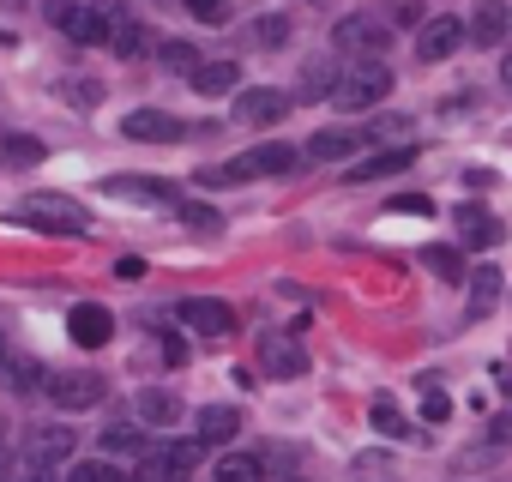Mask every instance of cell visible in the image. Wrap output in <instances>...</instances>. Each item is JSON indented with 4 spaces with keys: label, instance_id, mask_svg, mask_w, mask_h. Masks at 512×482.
<instances>
[{
    "label": "cell",
    "instance_id": "cell-1",
    "mask_svg": "<svg viewBox=\"0 0 512 482\" xmlns=\"http://www.w3.org/2000/svg\"><path fill=\"white\" fill-rule=\"evenodd\" d=\"M19 223L49 229V235H85V229H91L85 205L67 199V193H25V199H19Z\"/></svg>",
    "mask_w": 512,
    "mask_h": 482
},
{
    "label": "cell",
    "instance_id": "cell-2",
    "mask_svg": "<svg viewBox=\"0 0 512 482\" xmlns=\"http://www.w3.org/2000/svg\"><path fill=\"white\" fill-rule=\"evenodd\" d=\"M386 91H392V73H386V67L374 61V55H368V61H356V67H350V73L338 79V97H332V103L356 115V109H374V103H380Z\"/></svg>",
    "mask_w": 512,
    "mask_h": 482
},
{
    "label": "cell",
    "instance_id": "cell-3",
    "mask_svg": "<svg viewBox=\"0 0 512 482\" xmlns=\"http://www.w3.org/2000/svg\"><path fill=\"white\" fill-rule=\"evenodd\" d=\"M49 25H55V31H67L73 43H109L115 13H91L85 0H49Z\"/></svg>",
    "mask_w": 512,
    "mask_h": 482
},
{
    "label": "cell",
    "instance_id": "cell-4",
    "mask_svg": "<svg viewBox=\"0 0 512 482\" xmlns=\"http://www.w3.org/2000/svg\"><path fill=\"white\" fill-rule=\"evenodd\" d=\"M199 452H205V440H169L163 452H151L139 464V482H193Z\"/></svg>",
    "mask_w": 512,
    "mask_h": 482
},
{
    "label": "cell",
    "instance_id": "cell-5",
    "mask_svg": "<svg viewBox=\"0 0 512 482\" xmlns=\"http://www.w3.org/2000/svg\"><path fill=\"white\" fill-rule=\"evenodd\" d=\"M260 368H266L272 380H296V374H308V350H302V338H296V332H260Z\"/></svg>",
    "mask_w": 512,
    "mask_h": 482
},
{
    "label": "cell",
    "instance_id": "cell-6",
    "mask_svg": "<svg viewBox=\"0 0 512 482\" xmlns=\"http://www.w3.org/2000/svg\"><path fill=\"white\" fill-rule=\"evenodd\" d=\"M332 43H338V49H356V55H380V49L392 43V31H386V19H374V13H356V19H338V25H332Z\"/></svg>",
    "mask_w": 512,
    "mask_h": 482
},
{
    "label": "cell",
    "instance_id": "cell-7",
    "mask_svg": "<svg viewBox=\"0 0 512 482\" xmlns=\"http://www.w3.org/2000/svg\"><path fill=\"white\" fill-rule=\"evenodd\" d=\"M464 37H470V25L464 19H428V25H416V55L422 61H446V55H458L464 49Z\"/></svg>",
    "mask_w": 512,
    "mask_h": 482
},
{
    "label": "cell",
    "instance_id": "cell-8",
    "mask_svg": "<svg viewBox=\"0 0 512 482\" xmlns=\"http://www.w3.org/2000/svg\"><path fill=\"white\" fill-rule=\"evenodd\" d=\"M284 115H290V97H284V91H272V85L241 91V103H235V121H247V127H278Z\"/></svg>",
    "mask_w": 512,
    "mask_h": 482
},
{
    "label": "cell",
    "instance_id": "cell-9",
    "mask_svg": "<svg viewBox=\"0 0 512 482\" xmlns=\"http://www.w3.org/2000/svg\"><path fill=\"white\" fill-rule=\"evenodd\" d=\"M67 332H73V344L97 350V344H109V338H115V314H109L103 302H79V308L67 314Z\"/></svg>",
    "mask_w": 512,
    "mask_h": 482
},
{
    "label": "cell",
    "instance_id": "cell-10",
    "mask_svg": "<svg viewBox=\"0 0 512 482\" xmlns=\"http://www.w3.org/2000/svg\"><path fill=\"white\" fill-rule=\"evenodd\" d=\"M49 398L61 410H91V404H103V380L97 374H49Z\"/></svg>",
    "mask_w": 512,
    "mask_h": 482
},
{
    "label": "cell",
    "instance_id": "cell-11",
    "mask_svg": "<svg viewBox=\"0 0 512 482\" xmlns=\"http://www.w3.org/2000/svg\"><path fill=\"white\" fill-rule=\"evenodd\" d=\"M103 193L133 199V205H169V199H175V181H157V175H115Z\"/></svg>",
    "mask_w": 512,
    "mask_h": 482
},
{
    "label": "cell",
    "instance_id": "cell-12",
    "mask_svg": "<svg viewBox=\"0 0 512 482\" xmlns=\"http://www.w3.org/2000/svg\"><path fill=\"white\" fill-rule=\"evenodd\" d=\"M25 458H31L37 470H49V464L73 458V434H67V428H31V440H25Z\"/></svg>",
    "mask_w": 512,
    "mask_h": 482
},
{
    "label": "cell",
    "instance_id": "cell-13",
    "mask_svg": "<svg viewBox=\"0 0 512 482\" xmlns=\"http://www.w3.org/2000/svg\"><path fill=\"white\" fill-rule=\"evenodd\" d=\"M452 223H458V235L470 241V248H494V241H500V217L482 211V205H458Z\"/></svg>",
    "mask_w": 512,
    "mask_h": 482
},
{
    "label": "cell",
    "instance_id": "cell-14",
    "mask_svg": "<svg viewBox=\"0 0 512 482\" xmlns=\"http://www.w3.org/2000/svg\"><path fill=\"white\" fill-rule=\"evenodd\" d=\"M121 133H127V139H181L187 127H181L175 115H163V109H133V115L121 121Z\"/></svg>",
    "mask_w": 512,
    "mask_h": 482
},
{
    "label": "cell",
    "instance_id": "cell-15",
    "mask_svg": "<svg viewBox=\"0 0 512 482\" xmlns=\"http://www.w3.org/2000/svg\"><path fill=\"white\" fill-rule=\"evenodd\" d=\"M181 320H187L193 332H205V338H229V332H235V314H229L223 302H181Z\"/></svg>",
    "mask_w": 512,
    "mask_h": 482
},
{
    "label": "cell",
    "instance_id": "cell-16",
    "mask_svg": "<svg viewBox=\"0 0 512 482\" xmlns=\"http://www.w3.org/2000/svg\"><path fill=\"white\" fill-rule=\"evenodd\" d=\"M235 434H241V410L235 404H205L199 410V440L205 446H229Z\"/></svg>",
    "mask_w": 512,
    "mask_h": 482
},
{
    "label": "cell",
    "instance_id": "cell-17",
    "mask_svg": "<svg viewBox=\"0 0 512 482\" xmlns=\"http://www.w3.org/2000/svg\"><path fill=\"white\" fill-rule=\"evenodd\" d=\"M187 79H193V91H199V97H223V91H235V85H241L235 61H199Z\"/></svg>",
    "mask_w": 512,
    "mask_h": 482
},
{
    "label": "cell",
    "instance_id": "cell-18",
    "mask_svg": "<svg viewBox=\"0 0 512 482\" xmlns=\"http://www.w3.org/2000/svg\"><path fill=\"white\" fill-rule=\"evenodd\" d=\"M296 163H302V157H296L290 145H260V151H247V157H241L247 181H253V175H290Z\"/></svg>",
    "mask_w": 512,
    "mask_h": 482
},
{
    "label": "cell",
    "instance_id": "cell-19",
    "mask_svg": "<svg viewBox=\"0 0 512 482\" xmlns=\"http://www.w3.org/2000/svg\"><path fill=\"white\" fill-rule=\"evenodd\" d=\"M103 458H151V446H145V428H133V422H115V428H103Z\"/></svg>",
    "mask_w": 512,
    "mask_h": 482
},
{
    "label": "cell",
    "instance_id": "cell-20",
    "mask_svg": "<svg viewBox=\"0 0 512 482\" xmlns=\"http://www.w3.org/2000/svg\"><path fill=\"white\" fill-rule=\"evenodd\" d=\"M410 157H416L410 145H392V151H380V157H362L350 181H386V175H398V169H410Z\"/></svg>",
    "mask_w": 512,
    "mask_h": 482
},
{
    "label": "cell",
    "instance_id": "cell-21",
    "mask_svg": "<svg viewBox=\"0 0 512 482\" xmlns=\"http://www.w3.org/2000/svg\"><path fill=\"white\" fill-rule=\"evenodd\" d=\"M506 25H512V19H506V7H500V0H482V7H476V19H470V37H476L482 49H494V43L506 37Z\"/></svg>",
    "mask_w": 512,
    "mask_h": 482
},
{
    "label": "cell",
    "instance_id": "cell-22",
    "mask_svg": "<svg viewBox=\"0 0 512 482\" xmlns=\"http://www.w3.org/2000/svg\"><path fill=\"white\" fill-rule=\"evenodd\" d=\"M356 145H362L356 133H344V127H326V133H314V139H308V157H314V163H338V157H350Z\"/></svg>",
    "mask_w": 512,
    "mask_h": 482
},
{
    "label": "cell",
    "instance_id": "cell-23",
    "mask_svg": "<svg viewBox=\"0 0 512 482\" xmlns=\"http://www.w3.org/2000/svg\"><path fill=\"white\" fill-rule=\"evenodd\" d=\"M139 416H145L151 428H175V422H181V398H175V392H139Z\"/></svg>",
    "mask_w": 512,
    "mask_h": 482
},
{
    "label": "cell",
    "instance_id": "cell-24",
    "mask_svg": "<svg viewBox=\"0 0 512 482\" xmlns=\"http://www.w3.org/2000/svg\"><path fill=\"white\" fill-rule=\"evenodd\" d=\"M0 380H7V392H19V398L43 392V368H37V362H25V356H19V362H13V356L0 362Z\"/></svg>",
    "mask_w": 512,
    "mask_h": 482
},
{
    "label": "cell",
    "instance_id": "cell-25",
    "mask_svg": "<svg viewBox=\"0 0 512 482\" xmlns=\"http://www.w3.org/2000/svg\"><path fill=\"white\" fill-rule=\"evenodd\" d=\"M302 97H308V103L338 97V67H332V61H308V67H302Z\"/></svg>",
    "mask_w": 512,
    "mask_h": 482
},
{
    "label": "cell",
    "instance_id": "cell-26",
    "mask_svg": "<svg viewBox=\"0 0 512 482\" xmlns=\"http://www.w3.org/2000/svg\"><path fill=\"white\" fill-rule=\"evenodd\" d=\"M109 43H115V55H121V61H133V55H145V49H151V37H145V25H139V19H115Z\"/></svg>",
    "mask_w": 512,
    "mask_h": 482
},
{
    "label": "cell",
    "instance_id": "cell-27",
    "mask_svg": "<svg viewBox=\"0 0 512 482\" xmlns=\"http://www.w3.org/2000/svg\"><path fill=\"white\" fill-rule=\"evenodd\" d=\"M368 422H374L386 440H404V434H410V422H404V410H398L392 398H374V404H368Z\"/></svg>",
    "mask_w": 512,
    "mask_h": 482
},
{
    "label": "cell",
    "instance_id": "cell-28",
    "mask_svg": "<svg viewBox=\"0 0 512 482\" xmlns=\"http://www.w3.org/2000/svg\"><path fill=\"white\" fill-rule=\"evenodd\" d=\"M428 272H434V278H446V284H464V278H470L458 248H428Z\"/></svg>",
    "mask_w": 512,
    "mask_h": 482
},
{
    "label": "cell",
    "instance_id": "cell-29",
    "mask_svg": "<svg viewBox=\"0 0 512 482\" xmlns=\"http://www.w3.org/2000/svg\"><path fill=\"white\" fill-rule=\"evenodd\" d=\"M181 223H187L193 235H217V229H223V217H217L211 205H199V199H181Z\"/></svg>",
    "mask_w": 512,
    "mask_h": 482
},
{
    "label": "cell",
    "instance_id": "cell-30",
    "mask_svg": "<svg viewBox=\"0 0 512 482\" xmlns=\"http://www.w3.org/2000/svg\"><path fill=\"white\" fill-rule=\"evenodd\" d=\"M253 43H260V49H284L290 43V19L284 13H266L260 25H253Z\"/></svg>",
    "mask_w": 512,
    "mask_h": 482
},
{
    "label": "cell",
    "instance_id": "cell-31",
    "mask_svg": "<svg viewBox=\"0 0 512 482\" xmlns=\"http://www.w3.org/2000/svg\"><path fill=\"white\" fill-rule=\"evenodd\" d=\"M157 61H163L169 73H193V67H199V55H193V43H181V37H169V43L157 49Z\"/></svg>",
    "mask_w": 512,
    "mask_h": 482
},
{
    "label": "cell",
    "instance_id": "cell-32",
    "mask_svg": "<svg viewBox=\"0 0 512 482\" xmlns=\"http://www.w3.org/2000/svg\"><path fill=\"white\" fill-rule=\"evenodd\" d=\"M43 157H49L43 139H31V133H13V139H7V163H13V169H19V163L31 169V163H43Z\"/></svg>",
    "mask_w": 512,
    "mask_h": 482
},
{
    "label": "cell",
    "instance_id": "cell-33",
    "mask_svg": "<svg viewBox=\"0 0 512 482\" xmlns=\"http://www.w3.org/2000/svg\"><path fill=\"white\" fill-rule=\"evenodd\" d=\"M67 482H121V476H115V458H85L67 470Z\"/></svg>",
    "mask_w": 512,
    "mask_h": 482
},
{
    "label": "cell",
    "instance_id": "cell-34",
    "mask_svg": "<svg viewBox=\"0 0 512 482\" xmlns=\"http://www.w3.org/2000/svg\"><path fill=\"white\" fill-rule=\"evenodd\" d=\"M470 290H476V302H494V296H500V272H494V266H476V272H470Z\"/></svg>",
    "mask_w": 512,
    "mask_h": 482
},
{
    "label": "cell",
    "instance_id": "cell-35",
    "mask_svg": "<svg viewBox=\"0 0 512 482\" xmlns=\"http://www.w3.org/2000/svg\"><path fill=\"white\" fill-rule=\"evenodd\" d=\"M181 7H187V13H193L199 25H223V13H229L223 0H181Z\"/></svg>",
    "mask_w": 512,
    "mask_h": 482
},
{
    "label": "cell",
    "instance_id": "cell-36",
    "mask_svg": "<svg viewBox=\"0 0 512 482\" xmlns=\"http://www.w3.org/2000/svg\"><path fill=\"white\" fill-rule=\"evenodd\" d=\"M446 416H452V398L428 386V392H422V422H446Z\"/></svg>",
    "mask_w": 512,
    "mask_h": 482
},
{
    "label": "cell",
    "instance_id": "cell-37",
    "mask_svg": "<svg viewBox=\"0 0 512 482\" xmlns=\"http://www.w3.org/2000/svg\"><path fill=\"white\" fill-rule=\"evenodd\" d=\"M61 91H73L79 109H97V85H91V79H73V85H61Z\"/></svg>",
    "mask_w": 512,
    "mask_h": 482
},
{
    "label": "cell",
    "instance_id": "cell-38",
    "mask_svg": "<svg viewBox=\"0 0 512 482\" xmlns=\"http://www.w3.org/2000/svg\"><path fill=\"white\" fill-rule=\"evenodd\" d=\"M386 211H416V217H428V211H434V205H428V199H422V193H398V199H392V205H386Z\"/></svg>",
    "mask_w": 512,
    "mask_h": 482
},
{
    "label": "cell",
    "instance_id": "cell-39",
    "mask_svg": "<svg viewBox=\"0 0 512 482\" xmlns=\"http://www.w3.org/2000/svg\"><path fill=\"white\" fill-rule=\"evenodd\" d=\"M410 133V121H398V115H386V121H374V139H404Z\"/></svg>",
    "mask_w": 512,
    "mask_h": 482
},
{
    "label": "cell",
    "instance_id": "cell-40",
    "mask_svg": "<svg viewBox=\"0 0 512 482\" xmlns=\"http://www.w3.org/2000/svg\"><path fill=\"white\" fill-rule=\"evenodd\" d=\"M356 476H392V464L374 458V452H362V458H356Z\"/></svg>",
    "mask_w": 512,
    "mask_h": 482
},
{
    "label": "cell",
    "instance_id": "cell-41",
    "mask_svg": "<svg viewBox=\"0 0 512 482\" xmlns=\"http://www.w3.org/2000/svg\"><path fill=\"white\" fill-rule=\"evenodd\" d=\"M488 440H494V446H512V410H506V416H494V422H488Z\"/></svg>",
    "mask_w": 512,
    "mask_h": 482
},
{
    "label": "cell",
    "instance_id": "cell-42",
    "mask_svg": "<svg viewBox=\"0 0 512 482\" xmlns=\"http://www.w3.org/2000/svg\"><path fill=\"white\" fill-rule=\"evenodd\" d=\"M392 19H398V25H428V19H422V7H416V0H398V7H392Z\"/></svg>",
    "mask_w": 512,
    "mask_h": 482
},
{
    "label": "cell",
    "instance_id": "cell-43",
    "mask_svg": "<svg viewBox=\"0 0 512 482\" xmlns=\"http://www.w3.org/2000/svg\"><path fill=\"white\" fill-rule=\"evenodd\" d=\"M494 386H500V398H512V362H506V368H494Z\"/></svg>",
    "mask_w": 512,
    "mask_h": 482
},
{
    "label": "cell",
    "instance_id": "cell-44",
    "mask_svg": "<svg viewBox=\"0 0 512 482\" xmlns=\"http://www.w3.org/2000/svg\"><path fill=\"white\" fill-rule=\"evenodd\" d=\"M500 79H506V85H512V55H506V61H500Z\"/></svg>",
    "mask_w": 512,
    "mask_h": 482
},
{
    "label": "cell",
    "instance_id": "cell-45",
    "mask_svg": "<svg viewBox=\"0 0 512 482\" xmlns=\"http://www.w3.org/2000/svg\"><path fill=\"white\" fill-rule=\"evenodd\" d=\"M0 362H7V338H0Z\"/></svg>",
    "mask_w": 512,
    "mask_h": 482
},
{
    "label": "cell",
    "instance_id": "cell-46",
    "mask_svg": "<svg viewBox=\"0 0 512 482\" xmlns=\"http://www.w3.org/2000/svg\"><path fill=\"white\" fill-rule=\"evenodd\" d=\"M31 482H49V476H43V470H37V476H31Z\"/></svg>",
    "mask_w": 512,
    "mask_h": 482
},
{
    "label": "cell",
    "instance_id": "cell-47",
    "mask_svg": "<svg viewBox=\"0 0 512 482\" xmlns=\"http://www.w3.org/2000/svg\"><path fill=\"white\" fill-rule=\"evenodd\" d=\"M0 43H13V37H7V31H0Z\"/></svg>",
    "mask_w": 512,
    "mask_h": 482
},
{
    "label": "cell",
    "instance_id": "cell-48",
    "mask_svg": "<svg viewBox=\"0 0 512 482\" xmlns=\"http://www.w3.org/2000/svg\"><path fill=\"white\" fill-rule=\"evenodd\" d=\"M211 482H229V476H211Z\"/></svg>",
    "mask_w": 512,
    "mask_h": 482
}]
</instances>
